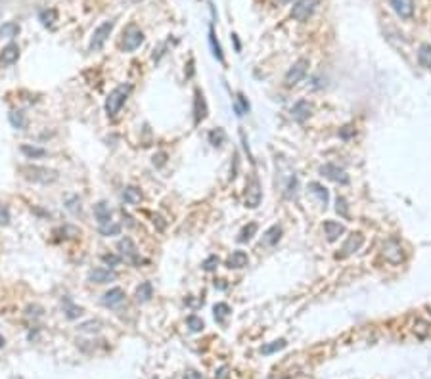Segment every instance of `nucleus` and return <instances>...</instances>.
<instances>
[{
  "instance_id": "obj_23",
  "label": "nucleus",
  "mask_w": 431,
  "mask_h": 379,
  "mask_svg": "<svg viewBox=\"0 0 431 379\" xmlns=\"http://www.w3.org/2000/svg\"><path fill=\"white\" fill-rule=\"evenodd\" d=\"M121 197H123L125 203H129V205H136V203L142 201V191H140V188H136V186H127V188H123Z\"/></svg>"
},
{
  "instance_id": "obj_22",
  "label": "nucleus",
  "mask_w": 431,
  "mask_h": 379,
  "mask_svg": "<svg viewBox=\"0 0 431 379\" xmlns=\"http://www.w3.org/2000/svg\"><path fill=\"white\" fill-rule=\"evenodd\" d=\"M152 297H154L152 282H142L136 287V291H134V299H136L138 303H148V301H152Z\"/></svg>"
},
{
  "instance_id": "obj_42",
  "label": "nucleus",
  "mask_w": 431,
  "mask_h": 379,
  "mask_svg": "<svg viewBox=\"0 0 431 379\" xmlns=\"http://www.w3.org/2000/svg\"><path fill=\"white\" fill-rule=\"evenodd\" d=\"M102 260L109 266V268H113V266L121 264L123 257H121V255H113V253H105V255H102Z\"/></svg>"
},
{
  "instance_id": "obj_7",
  "label": "nucleus",
  "mask_w": 431,
  "mask_h": 379,
  "mask_svg": "<svg viewBox=\"0 0 431 379\" xmlns=\"http://www.w3.org/2000/svg\"><path fill=\"white\" fill-rule=\"evenodd\" d=\"M263 199V190H261V182H259L257 174H251L245 186V207L249 209H257Z\"/></svg>"
},
{
  "instance_id": "obj_54",
  "label": "nucleus",
  "mask_w": 431,
  "mask_h": 379,
  "mask_svg": "<svg viewBox=\"0 0 431 379\" xmlns=\"http://www.w3.org/2000/svg\"><path fill=\"white\" fill-rule=\"evenodd\" d=\"M131 2H142V0H131Z\"/></svg>"
},
{
  "instance_id": "obj_35",
  "label": "nucleus",
  "mask_w": 431,
  "mask_h": 379,
  "mask_svg": "<svg viewBox=\"0 0 431 379\" xmlns=\"http://www.w3.org/2000/svg\"><path fill=\"white\" fill-rule=\"evenodd\" d=\"M234 111H236L238 117H243L249 111V102H247V98L241 92H238L236 98H234Z\"/></svg>"
},
{
  "instance_id": "obj_55",
  "label": "nucleus",
  "mask_w": 431,
  "mask_h": 379,
  "mask_svg": "<svg viewBox=\"0 0 431 379\" xmlns=\"http://www.w3.org/2000/svg\"><path fill=\"white\" fill-rule=\"evenodd\" d=\"M270 379H274V378H270Z\"/></svg>"
},
{
  "instance_id": "obj_51",
  "label": "nucleus",
  "mask_w": 431,
  "mask_h": 379,
  "mask_svg": "<svg viewBox=\"0 0 431 379\" xmlns=\"http://www.w3.org/2000/svg\"><path fill=\"white\" fill-rule=\"evenodd\" d=\"M232 40H234L236 52H241V44H240V40H238V34H236V33H232Z\"/></svg>"
},
{
  "instance_id": "obj_11",
  "label": "nucleus",
  "mask_w": 431,
  "mask_h": 379,
  "mask_svg": "<svg viewBox=\"0 0 431 379\" xmlns=\"http://www.w3.org/2000/svg\"><path fill=\"white\" fill-rule=\"evenodd\" d=\"M207 113H209V109H207L205 96H203V92L199 88H196L194 90V125L198 126L201 121H205Z\"/></svg>"
},
{
  "instance_id": "obj_43",
  "label": "nucleus",
  "mask_w": 431,
  "mask_h": 379,
  "mask_svg": "<svg viewBox=\"0 0 431 379\" xmlns=\"http://www.w3.org/2000/svg\"><path fill=\"white\" fill-rule=\"evenodd\" d=\"M297 188H299V182H297V178L292 176L290 178V182H288V186H286V197H295V193H297Z\"/></svg>"
},
{
  "instance_id": "obj_19",
  "label": "nucleus",
  "mask_w": 431,
  "mask_h": 379,
  "mask_svg": "<svg viewBox=\"0 0 431 379\" xmlns=\"http://www.w3.org/2000/svg\"><path fill=\"white\" fill-rule=\"evenodd\" d=\"M324 234H326V240L333 243L345 234V226L341 222H335V221H326L324 222Z\"/></svg>"
},
{
  "instance_id": "obj_13",
  "label": "nucleus",
  "mask_w": 431,
  "mask_h": 379,
  "mask_svg": "<svg viewBox=\"0 0 431 379\" xmlns=\"http://www.w3.org/2000/svg\"><path fill=\"white\" fill-rule=\"evenodd\" d=\"M115 278H117V274L111 268H92L88 272V282H92V284H109Z\"/></svg>"
},
{
  "instance_id": "obj_29",
  "label": "nucleus",
  "mask_w": 431,
  "mask_h": 379,
  "mask_svg": "<svg viewBox=\"0 0 431 379\" xmlns=\"http://www.w3.org/2000/svg\"><path fill=\"white\" fill-rule=\"evenodd\" d=\"M38 19H40V23H42L44 27H52V25L58 21V10H56V8H44V10H40Z\"/></svg>"
},
{
  "instance_id": "obj_45",
  "label": "nucleus",
  "mask_w": 431,
  "mask_h": 379,
  "mask_svg": "<svg viewBox=\"0 0 431 379\" xmlns=\"http://www.w3.org/2000/svg\"><path fill=\"white\" fill-rule=\"evenodd\" d=\"M167 163V154L165 152H159V154H155L154 155V165L159 169V167H163Z\"/></svg>"
},
{
  "instance_id": "obj_12",
  "label": "nucleus",
  "mask_w": 431,
  "mask_h": 379,
  "mask_svg": "<svg viewBox=\"0 0 431 379\" xmlns=\"http://www.w3.org/2000/svg\"><path fill=\"white\" fill-rule=\"evenodd\" d=\"M362 243H364V236H362L361 232H353L347 241L343 243V247H341V253H337L335 258H345L349 257V255H353L355 251H359L362 247Z\"/></svg>"
},
{
  "instance_id": "obj_34",
  "label": "nucleus",
  "mask_w": 431,
  "mask_h": 379,
  "mask_svg": "<svg viewBox=\"0 0 431 379\" xmlns=\"http://www.w3.org/2000/svg\"><path fill=\"white\" fill-rule=\"evenodd\" d=\"M288 347V341L286 339H276L272 343H266L261 347V354H265V356H268V354H274L278 350H282V348H286Z\"/></svg>"
},
{
  "instance_id": "obj_48",
  "label": "nucleus",
  "mask_w": 431,
  "mask_h": 379,
  "mask_svg": "<svg viewBox=\"0 0 431 379\" xmlns=\"http://www.w3.org/2000/svg\"><path fill=\"white\" fill-rule=\"evenodd\" d=\"M355 134V128L351 126V125H347V126H343L341 130H339V136L343 138V140H349V138Z\"/></svg>"
},
{
  "instance_id": "obj_26",
  "label": "nucleus",
  "mask_w": 431,
  "mask_h": 379,
  "mask_svg": "<svg viewBox=\"0 0 431 379\" xmlns=\"http://www.w3.org/2000/svg\"><path fill=\"white\" fill-rule=\"evenodd\" d=\"M8 121L16 130H25L27 128V117L23 111H10L8 113Z\"/></svg>"
},
{
  "instance_id": "obj_15",
  "label": "nucleus",
  "mask_w": 431,
  "mask_h": 379,
  "mask_svg": "<svg viewBox=\"0 0 431 379\" xmlns=\"http://www.w3.org/2000/svg\"><path fill=\"white\" fill-rule=\"evenodd\" d=\"M310 115H312V105H310L307 100H299V102L292 107V117L293 121H297V123H305Z\"/></svg>"
},
{
  "instance_id": "obj_47",
  "label": "nucleus",
  "mask_w": 431,
  "mask_h": 379,
  "mask_svg": "<svg viewBox=\"0 0 431 379\" xmlns=\"http://www.w3.org/2000/svg\"><path fill=\"white\" fill-rule=\"evenodd\" d=\"M100 327V322H94V320H90V322H86V324H81L79 329L81 331H96Z\"/></svg>"
},
{
  "instance_id": "obj_8",
  "label": "nucleus",
  "mask_w": 431,
  "mask_h": 379,
  "mask_svg": "<svg viewBox=\"0 0 431 379\" xmlns=\"http://www.w3.org/2000/svg\"><path fill=\"white\" fill-rule=\"evenodd\" d=\"M318 6V0H297L292 6V17L297 21H307Z\"/></svg>"
},
{
  "instance_id": "obj_32",
  "label": "nucleus",
  "mask_w": 431,
  "mask_h": 379,
  "mask_svg": "<svg viewBox=\"0 0 431 379\" xmlns=\"http://www.w3.org/2000/svg\"><path fill=\"white\" fill-rule=\"evenodd\" d=\"M21 31V27L14 21H6L0 25V38H14Z\"/></svg>"
},
{
  "instance_id": "obj_31",
  "label": "nucleus",
  "mask_w": 431,
  "mask_h": 379,
  "mask_svg": "<svg viewBox=\"0 0 431 379\" xmlns=\"http://www.w3.org/2000/svg\"><path fill=\"white\" fill-rule=\"evenodd\" d=\"M213 314H215V320H217L219 324H226V318L232 314V309H230L226 303H217V305L213 307Z\"/></svg>"
},
{
  "instance_id": "obj_20",
  "label": "nucleus",
  "mask_w": 431,
  "mask_h": 379,
  "mask_svg": "<svg viewBox=\"0 0 431 379\" xmlns=\"http://www.w3.org/2000/svg\"><path fill=\"white\" fill-rule=\"evenodd\" d=\"M94 217L98 221V226L111 222V207H109V203L107 201H98L94 205Z\"/></svg>"
},
{
  "instance_id": "obj_6",
  "label": "nucleus",
  "mask_w": 431,
  "mask_h": 379,
  "mask_svg": "<svg viewBox=\"0 0 431 379\" xmlns=\"http://www.w3.org/2000/svg\"><path fill=\"white\" fill-rule=\"evenodd\" d=\"M307 71H309V60H307V58H299L292 67L288 69V73H286V77H284L286 86H295L297 83H301V81L305 79Z\"/></svg>"
},
{
  "instance_id": "obj_41",
  "label": "nucleus",
  "mask_w": 431,
  "mask_h": 379,
  "mask_svg": "<svg viewBox=\"0 0 431 379\" xmlns=\"http://www.w3.org/2000/svg\"><path fill=\"white\" fill-rule=\"evenodd\" d=\"M219 262H221V260H219V257H217V255H209V257H207L205 260L201 262V268H203L205 272H213V270H217Z\"/></svg>"
},
{
  "instance_id": "obj_27",
  "label": "nucleus",
  "mask_w": 431,
  "mask_h": 379,
  "mask_svg": "<svg viewBox=\"0 0 431 379\" xmlns=\"http://www.w3.org/2000/svg\"><path fill=\"white\" fill-rule=\"evenodd\" d=\"M207 140H209V144H211L213 148H221L224 142H226V132H224V128L217 126V128L209 130V134H207Z\"/></svg>"
},
{
  "instance_id": "obj_24",
  "label": "nucleus",
  "mask_w": 431,
  "mask_h": 379,
  "mask_svg": "<svg viewBox=\"0 0 431 379\" xmlns=\"http://www.w3.org/2000/svg\"><path fill=\"white\" fill-rule=\"evenodd\" d=\"M309 191L318 199V203L320 205H328V199H330V193H328V190L320 184V182H309Z\"/></svg>"
},
{
  "instance_id": "obj_49",
  "label": "nucleus",
  "mask_w": 431,
  "mask_h": 379,
  "mask_svg": "<svg viewBox=\"0 0 431 379\" xmlns=\"http://www.w3.org/2000/svg\"><path fill=\"white\" fill-rule=\"evenodd\" d=\"M184 379H203V376H201L199 372H196V370H188V372L184 374Z\"/></svg>"
},
{
  "instance_id": "obj_9",
  "label": "nucleus",
  "mask_w": 431,
  "mask_h": 379,
  "mask_svg": "<svg viewBox=\"0 0 431 379\" xmlns=\"http://www.w3.org/2000/svg\"><path fill=\"white\" fill-rule=\"evenodd\" d=\"M383 257H385L387 262H391V264L402 262V260H404V251H402L400 241L395 240V238L385 241V243H383Z\"/></svg>"
},
{
  "instance_id": "obj_33",
  "label": "nucleus",
  "mask_w": 431,
  "mask_h": 379,
  "mask_svg": "<svg viewBox=\"0 0 431 379\" xmlns=\"http://www.w3.org/2000/svg\"><path fill=\"white\" fill-rule=\"evenodd\" d=\"M418 63L422 67L431 69V44H422L418 48Z\"/></svg>"
},
{
  "instance_id": "obj_10",
  "label": "nucleus",
  "mask_w": 431,
  "mask_h": 379,
  "mask_svg": "<svg viewBox=\"0 0 431 379\" xmlns=\"http://www.w3.org/2000/svg\"><path fill=\"white\" fill-rule=\"evenodd\" d=\"M318 172L328 178V180H332V182H339V184H349V174L343 171V169H339L337 165H333V163H326V165H322Z\"/></svg>"
},
{
  "instance_id": "obj_53",
  "label": "nucleus",
  "mask_w": 431,
  "mask_h": 379,
  "mask_svg": "<svg viewBox=\"0 0 431 379\" xmlns=\"http://www.w3.org/2000/svg\"><path fill=\"white\" fill-rule=\"evenodd\" d=\"M276 2H280V4H288V2H292V0H276Z\"/></svg>"
},
{
  "instance_id": "obj_52",
  "label": "nucleus",
  "mask_w": 431,
  "mask_h": 379,
  "mask_svg": "<svg viewBox=\"0 0 431 379\" xmlns=\"http://www.w3.org/2000/svg\"><path fill=\"white\" fill-rule=\"evenodd\" d=\"M4 345H6V339H4V337H2V335H0V348H2V347H4Z\"/></svg>"
},
{
  "instance_id": "obj_40",
  "label": "nucleus",
  "mask_w": 431,
  "mask_h": 379,
  "mask_svg": "<svg viewBox=\"0 0 431 379\" xmlns=\"http://www.w3.org/2000/svg\"><path fill=\"white\" fill-rule=\"evenodd\" d=\"M335 211H337L339 217H343V219H349V217H351V213H349V205H347V199H345L343 195H337V199H335Z\"/></svg>"
},
{
  "instance_id": "obj_1",
  "label": "nucleus",
  "mask_w": 431,
  "mask_h": 379,
  "mask_svg": "<svg viewBox=\"0 0 431 379\" xmlns=\"http://www.w3.org/2000/svg\"><path fill=\"white\" fill-rule=\"evenodd\" d=\"M131 92H133V85H119L109 92V96L105 98V105H103L107 117H115V115L119 113L121 107L129 100Z\"/></svg>"
},
{
  "instance_id": "obj_38",
  "label": "nucleus",
  "mask_w": 431,
  "mask_h": 379,
  "mask_svg": "<svg viewBox=\"0 0 431 379\" xmlns=\"http://www.w3.org/2000/svg\"><path fill=\"white\" fill-rule=\"evenodd\" d=\"M66 209H67L71 215H79L81 213V197L79 195H69L66 199Z\"/></svg>"
},
{
  "instance_id": "obj_14",
  "label": "nucleus",
  "mask_w": 431,
  "mask_h": 379,
  "mask_svg": "<svg viewBox=\"0 0 431 379\" xmlns=\"http://www.w3.org/2000/svg\"><path fill=\"white\" fill-rule=\"evenodd\" d=\"M123 301H125V291H123L121 287H111L109 291L103 293V297H102V305L107 307V309L119 307Z\"/></svg>"
},
{
  "instance_id": "obj_39",
  "label": "nucleus",
  "mask_w": 431,
  "mask_h": 379,
  "mask_svg": "<svg viewBox=\"0 0 431 379\" xmlns=\"http://www.w3.org/2000/svg\"><path fill=\"white\" fill-rule=\"evenodd\" d=\"M64 312H66V316H67L69 320H75V318H79V316H83V307H77V305H73L71 301H66V307H64Z\"/></svg>"
},
{
  "instance_id": "obj_21",
  "label": "nucleus",
  "mask_w": 431,
  "mask_h": 379,
  "mask_svg": "<svg viewBox=\"0 0 431 379\" xmlns=\"http://www.w3.org/2000/svg\"><path fill=\"white\" fill-rule=\"evenodd\" d=\"M282 238V226L280 224H274V226H270L266 232H265V236H263V241H261V245H268V247H274L276 243L280 241Z\"/></svg>"
},
{
  "instance_id": "obj_16",
  "label": "nucleus",
  "mask_w": 431,
  "mask_h": 379,
  "mask_svg": "<svg viewBox=\"0 0 431 379\" xmlns=\"http://www.w3.org/2000/svg\"><path fill=\"white\" fill-rule=\"evenodd\" d=\"M391 8L395 10V14L402 19H408L414 16V0H389Z\"/></svg>"
},
{
  "instance_id": "obj_18",
  "label": "nucleus",
  "mask_w": 431,
  "mask_h": 379,
  "mask_svg": "<svg viewBox=\"0 0 431 379\" xmlns=\"http://www.w3.org/2000/svg\"><path fill=\"white\" fill-rule=\"evenodd\" d=\"M249 264V257H247V253L245 251H241V249H236V251H232V255L226 258V266L232 270H240V268H245Z\"/></svg>"
},
{
  "instance_id": "obj_3",
  "label": "nucleus",
  "mask_w": 431,
  "mask_h": 379,
  "mask_svg": "<svg viewBox=\"0 0 431 379\" xmlns=\"http://www.w3.org/2000/svg\"><path fill=\"white\" fill-rule=\"evenodd\" d=\"M113 27H115V21H113V19H107V21L100 23V25L94 29L92 38H90V52L102 50L103 44H105V40H107V36H109L111 31H113Z\"/></svg>"
},
{
  "instance_id": "obj_17",
  "label": "nucleus",
  "mask_w": 431,
  "mask_h": 379,
  "mask_svg": "<svg viewBox=\"0 0 431 379\" xmlns=\"http://www.w3.org/2000/svg\"><path fill=\"white\" fill-rule=\"evenodd\" d=\"M17 60H19V46L16 42L6 44L0 54V65H14Z\"/></svg>"
},
{
  "instance_id": "obj_30",
  "label": "nucleus",
  "mask_w": 431,
  "mask_h": 379,
  "mask_svg": "<svg viewBox=\"0 0 431 379\" xmlns=\"http://www.w3.org/2000/svg\"><path fill=\"white\" fill-rule=\"evenodd\" d=\"M257 230H259L257 222L245 224L240 230V234H238V243H247V241H251V238L257 234Z\"/></svg>"
},
{
  "instance_id": "obj_5",
  "label": "nucleus",
  "mask_w": 431,
  "mask_h": 379,
  "mask_svg": "<svg viewBox=\"0 0 431 379\" xmlns=\"http://www.w3.org/2000/svg\"><path fill=\"white\" fill-rule=\"evenodd\" d=\"M144 40H146L144 33L133 23V25H129V27L123 31V42H121V46H123L125 52H134L136 48H140V46L144 44Z\"/></svg>"
},
{
  "instance_id": "obj_46",
  "label": "nucleus",
  "mask_w": 431,
  "mask_h": 379,
  "mask_svg": "<svg viewBox=\"0 0 431 379\" xmlns=\"http://www.w3.org/2000/svg\"><path fill=\"white\" fill-rule=\"evenodd\" d=\"M230 378V368L228 366H221L217 372H215V379H228Z\"/></svg>"
},
{
  "instance_id": "obj_28",
  "label": "nucleus",
  "mask_w": 431,
  "mask_h": 379,
  "mask_svg": "<svg viewBox=\"0 0 431 379\" xmlns=\"http://www.w3.org/2000/svg\"><path fill=\"white\" fill-rule=\"evenodd\" d=\"M209 44H211V50H213V56L224 63V54H223V48H221V44H219V40H217V34H215V29H213V25L209 27Z\"/></svg>"
},
{
  "instance_id": "obj_25",
  "label": "nucleus",
  "mask_w": 431,
  "mask_h": 379,
  "mask_svg": "<svg viewBox=\"0 0 431 379\" xmlns=\"http://www.w3.org/2000/svg\"><path fill=\"white\" fill-rule=\"evenodd\" d=\"M19 150H21V154L25 155L27 159H42V157H46V155H48V152H46L44 148L31 146V144H23Z\"/></svg>"
},
{
  "instance_id": "obj_44",
  "label": "nucleus",
  "mask_w": 431,
  "mask_h": 379,
  "mask_svg": "<svg viewBox=\"0 0 431 379\" xmlns=\"http://www.w3.org/2000/svg\"><path fill=\"white\" fill-rule=\"evenodd\" d=\"M10 224V211L8 207L0 203V226H8Z\"/></svg>"
},
{
  "instance_id": "obj_36",
  "label": "nucleus",
  "mask_w": 431,
  "mask_h": 379,
  "mask_svg": "<svg viewBox=\"0 0 431 379\" xmlns=\"http://www.w3.org/2000/svg\"><path fill=\"white\" fill-rule=\"evenodd\" d=\"M98 232L102 234V236H105V238H109V236H119L121 234V224L117 222H107V224H103V226H98Z\"/></svg>"
},
{
  "instance_id": "obj_2",
  "label": "nucleus",
  "mask_w": 431,
  "mask_h": 379,
  "mask_svg": "<svg viewBox=\"0 0 431 379\" xmlns=\"http://www.w3.org/2000/svg\"><path fill=\"white\" fill-rule=\"evenodd\" d=\"M25 178L36 182V184H52L58 180V171L48 169V167H38V165H31V167H25Z\"/></svg>"
},
{
  "instance_id": "obj_37",
  "label": "nucleus",
  "mask_w": 431,
  "mask_h": 379,
  "mask_svg": "<svg viewBox=\"0 0 431 379\" xmlns=\"http://www.w3.org/2000/svg\"><path fill=\"white\" fill-rule=\"evenodd\" d=\"M186 326H188V329L192 331V333H199V331L205 327V324H203V320H201L199 316L190 314L188 318H186Z\"/></svg>"
},
{
  "instance_id": "obj_50",
  "label": "nucleus",
  "mask_w": 431,
  "mask_h": 379,
  "mask_svg": "<svg viewBox=\"0 0 431 379\" xmlns=\"http://www.w3.org/2000/svg\"><path fill=\"white\" fill-rule=\"evenodd\" d=\"M154 224H157V228H159L161 232H163V230H165V226H167V222H165V221H163L159 215H154Z\"/></svg>"
},
{
  "instance_id": "obj_4",
  "label": "nucleus",
  "mask_w": 431,
  "mask_h": 379,
  "mask_svg": "<svg viewBox=\"0 0 431 379\" xmlns=\"http://www.w3.org/2000/svg\"><path fill=\"white\" fill-rule=\"evenodd\" d=\"M117 249H119L121 257L125 258V260H129L131 264H134V266H140V264L148 262L146 258L140 257V251H138V247L134 245V241L131 240V238H123V240H119Z\"/></svg>"
}]
</instances>
